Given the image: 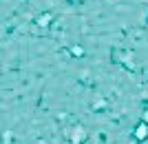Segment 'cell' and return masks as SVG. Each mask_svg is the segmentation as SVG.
I'll return each instance as SVG.
<instances>
[{"instance_id":"cell-1","label":"cell","mask_w":148,"mask_h":144,"mask_svg":"<svg viewBox=\"0 0 148 144\" xmlns=\"http://www.w3.org/2000/svg\"><path fill=\"white\" fill-rule=\"evenodd\" d=\"M146 138H148V124L142 122V124L135 129V140H137V142H144Z\"/></svg>"},{"instance_id":"cell-2","label":"cell","mask_w":148,"mask_h":144,"mask_svg":"<svg viewBox=\"0 0 148 144\" xmlns=\"http://www.w3.org/2000/svg\"><path fill=\"white\" fill-rule=\"evenodd\" d=\"M84 142V129H77L75 131V140H73V144H82Z\"/></svg>"}]
</instances>
